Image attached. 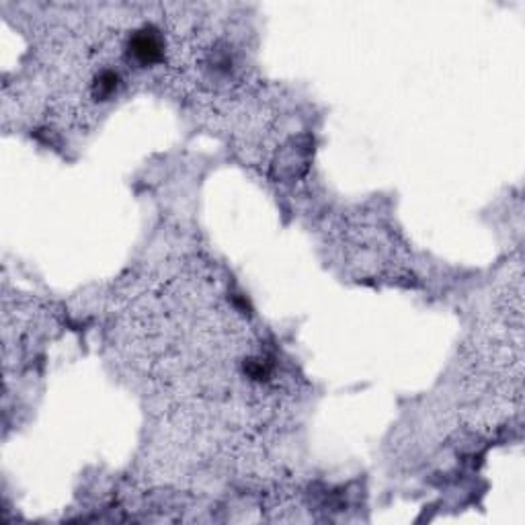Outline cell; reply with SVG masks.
<instances>
[{"mask_svg": "<svg viewBox=\"0 0 525 525\" xmlns=\"http://www.w3.org/2000/svg\"><path fill=\"white\" fill-rule=\"evenodd\" d=\"M129 56L140 64H156L165 58V42L154 27H142L127 42Z\"/></svg>", "mask_w": 525, "mask_h": 525, "instance_id": "6da1fadb", "label": "cell"}, {"mask_svg": "<svg viewBox=\"0 0 525 525\" xmlns=\"http://www.w3.org/2000/svg\"><path fill=\"white\" fill-rule=\"evenodd\" d=\"M117 86H119V76H117V72H115V70H103V72L95 78L93 95H95V99H99V101H107L109 97L115 95Z\"/></svg>", "mask_w": 525, "mask_h": 525, "instance_id": "7a4b0ae2", "label": "cell"}, {"mask_svg": "<svg viewBox=\"0 0 525 525\" xmlns=\"http://www.w3.org/2000/svg\"><path fill=\"white\" fill-rule=\"evenodd\" d=\"M244 372L251 376L252 379H267L271 374V367L267 365L265 359H249L244 363Z\"/></svg>", "mask_w": 525, "mask_h": 525, "instance_id": "3957f363", "label": "cell"}]
</instances>
